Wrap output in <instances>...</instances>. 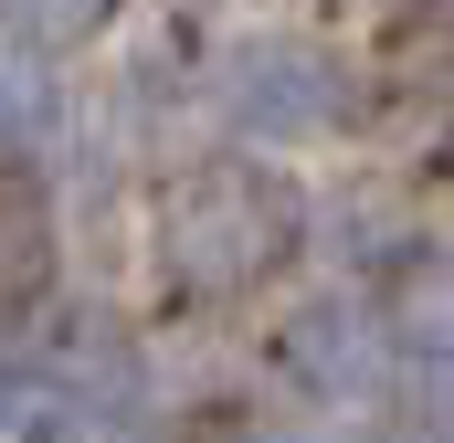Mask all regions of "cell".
Here are the masks:
<instances>
[{"label": "cell", "instance_id": "cell-1", "mask_svg": "<svg viewBox=\"0 0 454 443\" xmlns=\"http://www.w3.org/2000/svg\"><path fill=\"white\" fill-rule=\"evenodd\" d=\"M296 243H307V190H296L275 159H254V148L191 159V169L159 190V212H148L159 285L191 296V307H232V296L275 285V275L296 264Z\"/></svg>", "mask_w": 454, "mask_h": 443}, {"label": "cell", "instance_id": "cell-2", "mask_svg": "<svg viewBox=\"0 0 454 443\" xmlns=\"http://www.w3.org/2000/svg\"><path fill=\"white\" fill-rule=\"evenodd\" d=\"M212 106L223 127L264 137V148H296V137H339L348 116V64L317 32H243L212 64Z\"/></svg>", "mask_w": 454, "mask_h": 443}, {"label": "cell", "instance_id": "cell-3", "mask_svg": "<svg viewBox=\"0 0 454 443\" xmlns=\"http://www.w3.org/2000/svg\"><path fill=\"white\" fill-rule=\"evenodd\" d=\"M275 380L307 391L317 412H359V401L391 380V328H380L359 296H307V307H286V328H275Z\"/></svg>", "mask_w": 454, "mask_h": 443}, {"label": "cell", "instance_id": "cell-4", "mask_svg": "<svg viewBox=\"0 0 454 443\" xmlns=\"http://www.w3.org/2000/svg\"><path fill=\"white\" fill-rule=\"evenodd\" d=\"M53 296V201L32 169H0V317Z\"/></svg>", "mask_w": 454, "mask_h": 443}, {"label": "cell", "instance_id": "cell-5", "mask_svg": "<svg viewBox=\"0 0 454 443\" xmlns=\"http://www.w3.org/2000/svg\"><path fill=\"white\" fill-rule=\"evenodd\" d=\"M391 359L412 369H454V253H412L402 285H391Z\"/></svg>", "mask_w": 454, "mask_h": 443}, {"label": "cell", "instance_id": "cell-6", "mask_svg": "<svg viewBox=\"0 0 454 443\" xmlns=\"http://www.w3.org/2000/svg\"><path fill=\"white\" fill-rule=\"evenodd\" d=\"M53 380H64L74 401H127V391H137V338L116 328V317H74V328H64V359H53Z\"/></svg>", "mask_w": 454, "mask_h": 443}, {"label": "cell", "instance_id": "cell-7", "mask_svg": "<svg viewBox=\"0 0 454 443\" xmlns=\"http://www.w3.org/2000/svg\"><path fill=\"white\" fill-rule=\"evenodd\" d=\"M106 21H116V0H0V43L32 53V64L43 53H85Z\"/></svg>", "mask_w": 454, "mask_h": 443}, {"label": "cell", "instance_id": "cell-8", "mask_svg": "<svg viewBox=\"0 0 454 443\" xmlns=\"http://www.w3.org/2000/svg\"><path fill=\"white\" fill-rule=\"evenodd\" d=\"M43 116H53V96H43V64L0 43V169H11V148H21Z\"/></svg>", "mask_w": 454, "mask_h": 443}, {"label": "cell", "instance_id": "cell-9", "mask_svg": "<svg viewBox=\"0 0 454 443\" xmlns=\"http://www.w3.org/2000/svg\"><path fill=\"white\" fill-rule=\"evenodd\" d=\"M11 401H21V369H11V348H0V423H11Z\"/></svg>", "mask_w": 454, "mask_h": 443}, {"label": "cell", "instance_id": "cell-10", "mask_svg": "<svg viewBox=\"0 0 454 443\" xmlns=\"http://www.w3.org/2000/svg\"><path fill=\"white\" fill-rule=\"evenodd\" d=\"M232 443H275V433H232Z\"/></svg>", "mask_w": 454, "mask_h": 443}]
</instances>
